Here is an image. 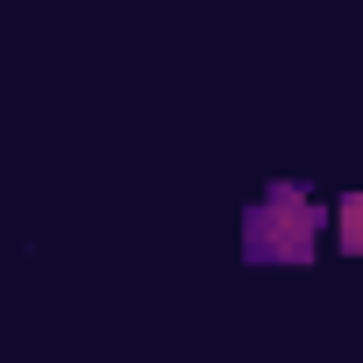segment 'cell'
Wrapping results in <instances>:
<instances>
[{
  "label": "cell",
  "instance_id": "2",
  "mask_svg": "<svg viewBox=\"0 0 363 363\" xmlns=\"http://www.w3.org/2000/svg\"><path fill=\"white\" fill-rule=\"evenodd\" d=\"M335 235H342L349 257H363V193H349V200L335 207Z\"/></svg>",
  "mask_w": 363,
  "mask_h": 363
},
{
  "label": "cell",
  "instance_id": "1",
  "mask_svg": "<svg viewBox=\"0 0 363 363\" xmlns=\"http://www.w3.org/2000/svg\"><path fill=\"white\" fill-rule=\"evenodd\" d=\"M320 207L306 186H271L250 214H242V257L250 264H306L320 242Z\"/></svg>",
  "mask_w": 363,
  "mask_h": 363
}]
</instances>
